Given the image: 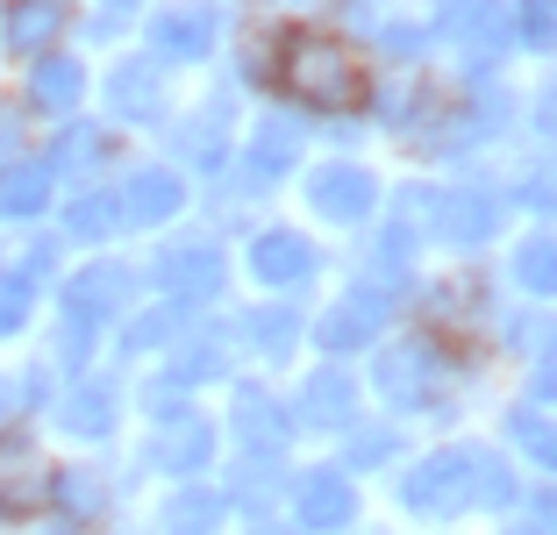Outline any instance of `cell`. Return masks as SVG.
<instances>
[{"instance_id":"1","label":"cell","mask_w":557,"mask_h":535,"mask_svg":"<svg viewBox=\"0 0 557 535\" xmlns=\"http://www.w3.org/2000/svg\"><path fill=\"white\" fill-rule=\"evenodd\" d=\"M294 72H300V86H308L314 100H350V65L336 58V50L300 43V50H294Z\"/></svg>"}]
</instances>
